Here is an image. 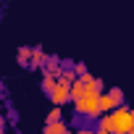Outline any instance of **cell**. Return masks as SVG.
Returning a JSON list of instances; mask_svg holds the SVG:
<instances>
[{
	"label": "cell",
	"instance_id": "cell-8",
	"mask_svg": "<svg viewBox=\"0 0 134 134\" xmlns=\"http://www.w3.org/2000/svg\"><path fill=\"white\" fill-rule=\"evenodd\" d=\"M97 129H100V131H110V134H113V121H110V113L100 116V121H97Z\"/></svg>",
	"mask_w": 134,
	"mask_h": 134
},
{
	"label": "cell",
	"instance_id": "cell-1",
	"mask_svg": "<svg viewBox=\"0 0 134 134\" xmlns=\"http://www.w3.org/2000/svg\"><path fill=\"white\" fill-rule=\"evenodd\" d=\"M110 121H113V134L134 131V116H131V108H126V105H118L116 110H110Z\"/></svg>",
	"mask_w": 134,
	"mask_h": 134
},
{
	"label": "cell",
	"instance_id": "cell-3",
	"mask_svg": "<svg viewBox=\"0 0 134 134\" xmlns=\"http://www.w3.org/2000/svg\"><path fill=\"white\" fill-rule=\"evenodd\" d=\"M124 90L121 87H110L108 92H103L100 95V105H103V113H110V110H116L118 105H124Z\"/></svg>",
	"mask_w": 134,
	"mask_h": 134
},
{
	"label": "cell",
	"instance_id": "cell-7",
	"mask_svg": "<svg viewBox=\"0 0 134 134\" xmlns=\"http://www.w3.org/2000/svg\"><path fill=\"white\" fill-rule=\"evenodd\" d=\"M66 131H69V126H66L63 121H55V124H47L42 134H66Z\"/></svg>",
	"mask_w": 134,
	"mask_h": 134
},
{
	"label": "cell",
	"instance_id": "cell-5",
	"mask_svg": "<svg viewBox=\"0 0 134 134\" xmlns=\"http://www.w3.org/2000/svg\"><path fill=\"white\" fill-rule=\"evenodd\" d=\"M84 95H87V82H84V79L79 76V79H76V82L71 84V100L76 103V100H82Z\"/></svg>",
	"mask_w": 134,
	"mask_h": 134
},
{
	"label": "cell",
	"instance_id": "cell-2",
	"mask_svg": "<svg viewBox=\"0 0 134 134\" xmlns=\"http://www.w3.org/2000/svg\"><path fill=\"white\" fill-rule=\"evenodd\" d=\"M74 105H76V113H82V116H87V118H100V116H103L100 95H97V97H95V95H84V97L76 100Z\"/></svg>",
	"mask_w": 134,
	"mask_h": 134
},
{
	"label": "cell",
	"instance_id": "cell-11",
	"mask_svg": "<svg viewBox=\"0 0 134 134\" xmlns=\"http://www.w3.org/2000/svg\"><path fill=\"white\" fill-rule=\"evenodd\" d=\"M97 134H110V131H100V129H97Z\"/></svg>",
	"mask_w": 134,
	"mask_h": 134
},
{
	"label": "cell",
	"instance_id": "cell-4",
	"mask_svg": "<svg viewBox=\"0 0 134 134\" xmlns=\"http://www.w3.org/2000/svg\"><path fill=\"white\" fill-rule=\"evenodd\" d=\"M50 100H53L55 105H66V103L71 100V84L58 82V84H55V90L50 92Z\"/></svg>",
	"mask_w": 134,
	"mask_h": 134
},
{
	"label": "cell",
	"instance_id": "cell-10",
	"mask_svg": "<svg viewBox=\"0 0 134 134\" xmlns=\"http://www.w3.org/2000/svg\"><path fill=\"white\" fill-rule=\"evenodd\" d=\"M19 63H32V47H19Z\"/></svg>",
	"mask_w": 134,
	"mask_h": 134
},
{
	"label": "cell",
	"instance_id": "cell-9",
	"mask_svg": "<svg viewBox=\"0 0 134 134\" xmlns=\"http://www.w3.org/2000/svg\"><path fill=\"white\" fill-rule=\"evenodd\" d=\"M55 121H63V105H55L47 113V124H55Z\"/></svg>",
	"mask_w": 134,
	"mask_h": 134
},
{
	"label": "cell",
	"instance_id": "cell-13",
	"mask_svg": "<svg viewBox=\"0 0 134 134\" xmlns=\"http://www.w3.org/2000/svg\"><path fill=\"white\" fill-rule=\"evenodd\" d=\"M131 134H134V131H131Z\"/></svg>",
	"mask_w": 134,
	"mask_h": 134
},
{
	"label": "cell",
	"instance_id": "cell-12",
	"mask_svg": "<svg viewBox=\"0 0 134 134\" xmlns=\"http://www.w3.org/2000/svg\"><path fill=\"white\" fill-rule=\"evenodd\" d=\"M131 116H134V108H131Z\"/></svg>",
	"mask_w": 134,
	"mask_h": 134
},
{
	"label": "cell",
	"instance_id": "cell-6",
	"mask_svg": "<svg viewBox=\"0 0 134 134\" xmlns=\"http://www.w3.org/2000/svg\"><path fill=\"white\" fill-rule=\"evenodd\" d=\"M47 55H45V50H40V47H32V63L29 66H34V69H42V66H47Z\"/></svg>",
	"mask_w": 134,
	"mask_h": 134
}]
</instances>
